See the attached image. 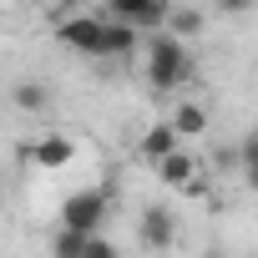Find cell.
Returning <instances> with one entry per match:
<instances>
[{"instance_id":"16","label":"cell","mask_w":258,"mask_h":258,"mask_svg":"<svg viewBox=\"0 0 258 258\" xmlns=\"http://www.w3.org/2000/svg\"><path fill=\"white\" fill-rule=\"evenodd\" d=\"M238 147H243V162H258V126H253V132H248Z\"/></svg>"},{"instance_id":"10","label":"cell","mask_w":258,"mask_h":258,"mask_svg":"<svg viewBox=\"0 0 258 258\" xmlns=\"http://www.w3.org/2000/svg\"><path fill=\"white\" fill-rule=\"evenodd\" d=\"M203 26H208V16H203L198 6H172V16H167V31H172L177 41H192V36H203Z\"/></svg>"},{"instance_id":"18","label":"cell","mask_w":258,"mask_h":258,"mask_svg":"<svg viewBox=\"0 0 258 258\" xmlns=\"http://www.w3.org/2000/svg\"><path fill=\"white\" fill-rule=\"evenodd\" d=\"M203 258H223V253H218V248H213V253H203Z\"/></svg>"},{"instance_id":"13","label":"cell","mask_w":258,"mask_h":258,"mask_svg":"<svg viewBox=\"0 0 258 258\" xmlns=\"http://www.w3.org/2000/svg\"><path fill=\"white\" fill-rule=\"evenodd\" d=\"M11 96H16V106H21V111H46V106H51V91H46L41 81H21Z\"/></svg>"},{"instance_id":"14","label":"cell","mask_w":258,"mask_h":258,"mask_svg":"<svg viewBox=\"0 0 258 258\" xmlns=\"http://www.w3.org/2000/svg\"><path fill=\"white\" fill-rule=\"evenodd\" d=\"M81 258H121V248H116L111 238H101V233H91V238H86V253H81Z\"/></svg>"},{"instance_id":"8","label":"cell","mask_w":258,"mask_h":258,"mask_svg":"<svg viewBox=\"0 0 258 258\" xmlns=\"http://www.w3.org/2000/svg\"><path fill=\"white\" fill-rule=\"evenodd\" d=\"M198 177V157L187 152V147H177V152H167L162 162H157V182L162 187H187Z\"/></svg>"},{"instance_id":"3","label":"cell","mask_w":258,"mask_h":258,"mask_svg":"<svg viewBox=\"0 0 258 258\" xmlns=\"http://www.w3.org/2000/svg\"><path fill=\"white\" fill-rule=\"evenodd\" d=\"M56 41L61 46H71V51H81V56H106V21L101 16H66L61 26H56Z\"/></svg>"},{"instance_id":"7","label":"cell","mask_w":258,"mask_h":258,"mask_svg":"<svg viewBox=\"0 0 258 258\" xmlns=\"http://www.w3.org/2000/svg\"><path fill=\"white\" fill-rule=\"evenodd\" d=\"M71 157H76V142H71L66 132H51V137H41V142H36V157H31V162H36V167H46V172H61Z\"/></svg>"},{"instance_id":"11","label":"cell","mask_w":258,"mask_h":258,"mask_svg":"<svg viewBox=\"0 0 258 258\" xmlns=\"http://www.w3.org/2000/svg\"><path fill=\"white\" fill-rule=\"evenodd\" d=\"M137 41H142L137 26H126V21H106V61H111V56H132Z\"/></svg>"},{"instance_id":"5","label":"cell","mask_w":258,"mask_h":258,"mask_svg":"<svg viewBox=\"0 0 258 258\" xmlns=\"http://www.w3.org/2000/svg\"><path fill=\"white\" fill-rule=\"evenodd\" d=\"M137 233H142V243H147V248H157V253H162V248H172V243H177V218H172L162 203H147V208H142V218H137Z\"/></svg>"},{"instance_id":"12","label":"cell","mask_w":258,"mask_h":258,"mask_svg":"<svg viewBox=\"0 0 258 258\" xmlns=\"http://www.w3.org/2000/svg\"><path fill=\"white\" fill-rule=\"evenodd\" d=\"M86 238H91V233H76V228L61 223L56 238H51V258H81V253H86Z\"/></svg>"},{"instance_id":"4","label":"cell","mask_w":258,"mask_h":258,"mask_svg":"<svg viewBox=\"0 0 258 258\" xmlns=\"http://www.w3.org/2000/svg\"><path fill=\"white\" fill-rule=\"evenodd\" d=\"M106 11H111V21H126V26H137V31H167V16H172V6L167 0H106Z\"/></svg>"},{"instance_id":"15","label":"cell","mask_w":258,"mask_h":258,"mask_svg":"<svg viewBox=\"0 0 258 258\" xmlns=\"http://www.w3.org/2000/svg\"><path fill=\"white\" fill-rule=\"evenodd\" d=\"M213 6L223 11V16H243V11H253L258 0H213Z\"/></svg>"},{"instance_id":"6","label":"cell","mask_w":258,"mask_h":258,"mask_svg":"<svg viewBox=\"0 0 258 258\" xmlns=\"http://www.w3.org/2000/svg\"><path fill=\"white\" fill-rule=\"evenodd\" d=\"M177 147H182V137H177V126H172V121H157V126H147V132H142V142H137V152H142L152 167H157L167 152H177Z\"/></svg>"},{"instance_id":"2","label":"cell","mask_w":258,"mask_h":258,"mask_svg":"<svg viewBox=\"0 0 258 258\" xmlns=\"http://www.w3.org/2000/svg\"><path fill=\"white\" fill-rule=\"evenodd\" d=\"M106 213H111V198H106L101 187L66 192V203H61V223L76 228V233H101V228H106Z\"/></svg>"},{"instance_id":"9","label":"cell","mask_w":258,"mask_h":258,"mask_svg":"<svg viewBox=\"0 0 258 258\" xmlns=\"http://www.w3.org/2000/svg\"><path fill=\"white\" fill-rule=\"evenodd\" d=\"M167 121L177 126V137H182V142H192V137H203V132H208V106L182 101V106H172V116H167Z\"/></svg>"},{"instance_id":"1","label":"cell","mask_w":258,"mask_h":258,"mask_svg":"<svg viewBox=\"0 0 258 258\" xmlns=\"http://www.w3.org/2000/svg\"><path fill=\"white\" fill-rule=\"evenodd\" d=\"M192 56H187V46L172 36V31H152L147 36V81L157 86V91H177V86H187L192 81Z\"/></svg>"},{"instance_id":"17","label":"cell","mask_w":258,"mask_h":258,"mask_svg":"<svg viewBox=\"0 0 258 258\" xmlns=\"http://www.w3.org/2000/svg\"><path fill=\"white\" fill-rule=\"evenodd\" d=\"M243 182H248V192H258V162H243Z\"/></svg>"}]
</instances>
